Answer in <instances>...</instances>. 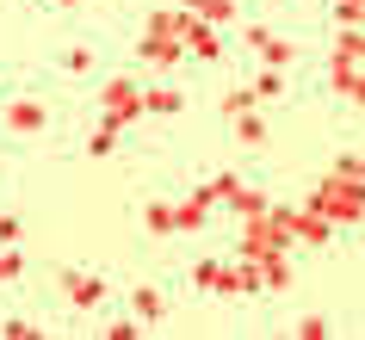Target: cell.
Masks as SVG:
<instances>
[{"label":"cell","instance_id":"5","mask_svg":"<svg viewBox=\"0 0 365 340\" xmlns=\"http://www.w3.org/2000/svg\"><path fill=\"white\" fill-rule=\"evenodd\" d=\"M62 303L75 316H93L112 303V284H106V272H62Z\"/></svg>","mask_w":365,"mask_h":340},{"label":"cell","instance_id":"26","mask_svg":"<svg viewBox=\"0 0 365 340\" xmlns=\"http://www.w3.org/2000/svg\"><path fill=\"white\" fill-rule=\"evenodd\" d=\"M106 334H112V340H130V334H143V321H136V316H118V321H106Z\"/></svg>","mask_w":365,"mask_h":340},{"label":"cell","instance_id":"13","mask_svg":"<svg viewBox=\"0 0 365 340\" xmlns=\"http://www.w3.org/2000/svg\"><path fill=\"white\" fill-rule=\"evenodd\" d=\"M230 210H235V217H267L272 198H267V186H248V180H242V186H235V198H230Z\"/></svg>","mask_w":365,"mask_h":340},{"label":"cell","instance_id":"24","mask_svg":"<svg viewBox=\"0 0 365 340\" xmlns=\"http://www.w3.org/2000/svg\"><path fill=\"white\" fill-rule=\"evenodd\" d=\"M112 143H118L112 124H93V136H87V155H112Z\"/></svg>","mask_w":365,"mask_h":340},{"label":"cell","instance_id":"11","mask_svg":"<svg viewBox=\"0 0 365 340\" xmlns=\"http://www.w3.org/2000/svg\"><path fill=\"white\" fill-rule=\"evenodd\" d=\"M62 75L93 81L99 75V50H93V43H68V50H62Z\"/></svg>","mask_w":365,"mask_h":340},{"label":"cell","instance_id":"30","mask_svg":"<svg viewBox=\"0 0 365 340\" xmlns=\"http://www.w3.org/2000/svg\"><path fill=\"white\" fill-rule=\"evenodd\" d=\"M297 334H304V340H322L328 321H322V316H304V321H297Z\"/></svg>","mask_w":365,"mask_h":340},{"label":"cell","instance_id":"10","mask_svg":"<svg viewBox=\"0 0 365 340\" xmlns=\"http://www.w3.org/2000/svg\"><path fill=\"white\" fill-rule=\"evenodd\" d=\"M186 112V93L168 87V81H143V118H180Z\"/></svg>","mask_w":365,"mask_h":340},{"label":"cell","instance_id":"2","mask_svg":"<svg viewBox=\"0 0 365 340\" xmlns=\"http://www.w3.org/2000/svg\"><path fill=\"white\" fill-rule=\"evenodd\" d=\"M136 118H143V81H130V75L99 81V124H112V130H130Z\"/></svg>","mask_w":365,"mask_h":340},{"label":"cell","instance_id":"28","mask_svg":"<svg viewBox=\"0 0 365 340\" xmlns=\"http://www.w3.org/2000/svg\"><path fill=\"white\" fill-rule=\"evenodd\" d=\"M0 334H13V340H25V334H38V328H31V321H25V316H6V321H0Z\"/></svg>","mask_w":365,"mask_h":340},{"label":"cell","instance_id":"27","mask_svg":"<svg viewBox=\"0 0 365 340\" xmlns=\"http://www.w3.org/2000/svg\"><path fill=\"white\" fill-rule=\"evenodd\" d=\"M19 235H25L19 217H6V210H0V247H19Z\"/></svg>","mask_w":365,"mask_h":340},{"label":"cell","instance_id":"31","mask_svg":"<svg viewBox=\"0 0 365 340\" xmlns=\"http://www.w3.org/2000/svg\"><path fill=\"white\" fill-rule=\"evenodd\" d=\"M198 6H205V0H180V13H192V19H198Z\"/></svg>","mask_w":365,"mask_h":340},{"label":"cell","instance_id":"15","mask_svg":"<svg viewBox=\"0 0 365 340\" xmlns=\"http://www.w3.org/2000/svg\"><path fill=\"white\" fill-rule=\"evenodd\" d=\"M186 19H192V13L161 6V13H149V25H143V31H149V38H180V31H186Z\"/></svg>","mask_w":365,"mask_h":340},{"label":"cell","instance_id":"6","mask_svg":"<svg viewBox=\"0 0 365 340\" xmlns=\"http://www.w3.org/2000/svg\"><path fill=\"white\" fill-rule=\"evenodd\" d=\"M285 235L272 217H242V247H235V260H272V254H285Z\"/></svg>","mask_w":365,"mask_h":340},{"label":"cell","instance_id":"25","mask_svg":"<svg viewBox=\"0 0 365 340\" xmlns=\"http://www.w3.org/2000/svg\"><path fill=\"white\" fill-rule=\"evenodd\" d=\"M235 186H242V173H217V180H211L217 205H230V198H235Z\"/></svg>","mask_w":365,"mask_h":340},{"label":"cell","instance_id":"14","mask_svg":"<svg viewBox=\"0 0 365 340\" xmlns=\"http://www.w3.org/2000/svg\"><path fill=\"white\" fill-rule=\"evenodd\" d=\"M230 124H235V143H242V149H267V118H260V105L242 112V118H230Z\"/></svg>","mask_w":365,"mask_h":340},{"label":"cell","instance_id":"3","mask_svg":"<svg viewBox=\"0 0 365 340\" xmlns=\"http://www.w3.org/2000/svg\"><path fill=\"white\" fill-rule=\"evenodd\" d=\"M359 62H365V43H359V31H341L334 38V56H328V87L346 99V105H359Z\"/></svg>","mask_w":365,"mask_h":340},{"label":"cell","instance_id":"18","mask_svg":"<svg viewBox=\"0 0 365 340\" xmlns=\"http://www.w3.org/2000/svg\"><path fill=\"white\" fill-rule=\"evenodd\" d=\"M223 266H230V260H192L186 284H192V291H217V284H223Z\"/></svg>","mask_w":365,"mask_h":340},{"label":"cell","instance_id":"9","mask_svg":"<svg viewBox=\"0 0 365 340\" xmlns=\"http://www.w3.org/2000/svg\"><path fill=\"white\" fill-rule=\"evenodd\" d=\"M124 309H130L143 328H155V321L168 316V291L161 284H130V297H124Z\"/></svg>","mask_w":365,"mask_h":340},{"label":"cell","instance_id":"12","mask_svg":"<svg viewBox=\"0 0 365 340\" xmlns=\"http://www.w3.org/2000/svg\"><path fill=\"white\" fill-rule=\"evenodd\" d=\"M254 56H260V68L285 75V68H297V43H291V38H267L260 50H254Z\"/></svg>","mask_w":365,"mask_h":340},{"label":"cell","instance_id":"17","mask_svg":"<svg viewBox=\"0 0 365 340\" xmlns=\"http://www.w3.org/2000/svg\"><path fill=\"white\" fill-rule=\"evenodd\" d=\"M143 229H149V235H180V229H173V205H168V198H149V205H143Z\"/></svg>","mask_w":365,"mask_h":340},{"label":"cell","instance_id":"29","mask_svg":"<svg viewBox=\"0 0 365 340\" xmlns=\"http://www.w3.org/2000/svg\"><path fill=\"white\" fill-rule=\"evenodd\" d=\"M267 38H272L267 25H242V50H260V43H267Z\"/></svg>","mask_w":365,"mask_h":340},{"label":"cell","instance_id":"8","mask_svg":"<svg viewBox=\"0 0 365 340\" xmlns=\"http://www.w3.org/2000/svg\"><path fill=\"white\" fill-rule=\"evenodd\" d=\"M180 43H186V62H223V38H217V25H205V19H186Z\"/></svg>","mask_w":365,"mask_h":340},{"label":"cell","instance_id":"21","mask_svg":"<svg viewBox=\"0 0 365 340\" xmlns=\"http://www.w3.org/2000/svg\"><path fill=\"white\" fill-rule=\"evenodd\" d=\"M198 19H205V25H235V0H205Z\"/></svg>","mask_w":365,"mask_h":340},{"label":"cell","instance_id":"4","mask_svg":"<svg viewBox=\"0 0 365 340\" xmlns=\"http://www.w3.org/2000/svg\"><path fill=\"white\" fill-rule=\"evenodd\" d=\"M50 124H56V105L38 99V93H13L6 105H0V130L6 136H43Z\"/></svg>","mask_w":365,"mask_h":340},{"label":"cell","instance_id":"32","mask_svg":"<svg viewBox=\"0 0 365 340\" xmlns=\"http://www.w3.org/2000/svg\"><path fill=\"white\" fill-rule=\"evenodd\" d=\"M56 6H81V0H56Z\"/></svg>","mask_w":365,"mask_h":340},{"label":"cell","instance_id":"7","mask_svg":"<svg viewBox=\"0 0 365 340\" xmlns=\"http://www.w3.org/2000/svg\"><path fill=\"white\" fill-rule=\"evenodd\" d=\"M136 62H143L149 75H173V68L186 62V43L180 38H149V31H143V38H136Z\"/></svg>","mask_w":365,"mask_h":340},{"label":"cell","instance_id":"19","mask_svg":"<svg viewBox=\"0 0 365 340\" xmlns=\"http://www.w3.org/2000/svg\"><path fill=\"white\" fill-rule=\"evenodd\" d=\"M254 105H260V99H254L248 87H230V93L217 99V112H223V118H242V112H254Z\"/></svg>","mask_w":365,"mask_h":340},{"label":"cell","instance_id":"20","mask_svg":"<svg viewBox=\"0 0 365 340\" xmlns=\"http://www.w3.org/2000/svg\"><path fill=\"white\" fill-rule=\"evenodd\" d=\"M248 93H254V99H285V75H272V68H260V75L248 81Z\"/></svg>","mask_w":365,"mask_h":340},{"label":"cell","instance_id":"23","mask_svg":"<svg viewBox=\"0 0 365 340\" xmlns=\"http://www.w3.org/2000/svg\"><path fill=\"white\" fill-rule=\"evenodd\" d=\"M19 279H25V254L6 247V254H0V284H19Z\"/></svg>","mask_w":365,"mask_h":340},{"label":"cell","instance_id":"16","mask_svg":"<svg viewBox=\"0 0 365 340\" xmlns=\"http://www.w3.org/2000/svg\"><path fill=\"white\" fill-rule=\"evenodd\" d=\"M205 223H211V205H198L192 192H186V198L173 205V229H186V235H192V229H205Z\"/></svg>","mask_w":365,"mask_h":340},{"label":"cell","instance_id":"22","mask_svg":"<svg viewBox=\"0 0 365 340\" xmlns=\"http://www.w3.org/2000/svg\"><path fill=\"white\" fill-rule=\"evenodd\" d=\"M359 0H334V25H341V31H359Z\"/></svg>","mask_w":365,"mask_h":340},{"label":"cell","instance_id":"1","mask_svg":"<svg viewBox=\"0 0 365 340\" xmlns=\"http://www.w3.org/2000/svg\"><path fill=\"white\" fill-rule=\"evenodd\" d=\"M304 205H309V210H322L334 229H353V223H359V210H365V205H359V180H346V173H328V180L309 192Z\"/></svg>","mask_w":365,"mask_h":340}]
</instances>
